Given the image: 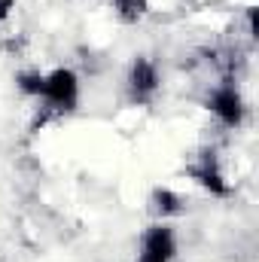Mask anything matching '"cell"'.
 <instances>
[{
  "mask_svg": "<svg viewBox=\"0 0 259 262\" xmlns=\"http://www.w3.org/2000/svg\"><path fill=\"white\" fill-rule=\"evenodd\" d=\"M40 98H43L46 110L70 113L79 104V79H76V73L67 70V67H58L49 76H43V95Z\"/></svg>",
  "mask_w": 259,
  "mask_h": 262,
  "instance_id": "cell-1",
  "label": "cell"
},
{
  "mask_svg": "<svg viewBox=\"0 0 259 262\" xmlns=\"http://www.w3.org/2000/svg\"><path fill=\"white\" fill-rule=\"evenodd\" d=\"M207 107L229 128L241 125V119H244V101H241V95H238V89L232 82H217L210 89V95H207Z\"/></svg>",
  "mask_w": 259,
  "mask_h": 262,
  "instance_id": "cell-2",
  "label": "cell"
},
{
  "mask_svg": "<svg viewBox=\"0 0 259 262\" xmlns=\"http://www.w3.org/2000/svg\"><path fill=\"white\" fill-rule=\"evenodd\" d=\"M177 256V238L174 232L159 223V226H149L143 241H140V253H137V262H171Z\"/></svg>",
  "mask_w": 259,
  "mask_h": 262,
  "instance_id": "cell-3",
  "label": "cell"
},
{
  "mask_svg": "<svg viewBox=\"0 0 259 262\" xmlns=\"http://www.w3.org/2000/svg\"><path fill=\"white\" fill-rule=\"evenodd\" d=\"M189 177L198 186H204L207 192H213V195H229V183L223 177V168H220V159H217L213 149L198 152L189 162Z\"/></svg>",
  "mask_w": 259,
  "mask_h": 262,
  "instance_id": "cell-4",
  "label": "cell"
},
{
  "mask_svg": "<svg viewBox=\"0 0 259 262\" xmlns=\"http://www.w3.org/2000/svg\"><path fill=\"white\" fill-rule=\"evenodd\" d=\"M128 92H131V101L143 104L149 101L156 92H159V67L153 64L149 58H137L128 70Z\"/></svg>",
  "mask_w": 259,
  "mask_h": 262,
  "instance_id": "cell-5",
  "label": "cell"
},
{
  "mask_svg": "<svg viewBox=\"0 0 259 262\" xmlns=\"http://www.w3.org/2000/svg\"><path fill=\"white\" fill-rule=\"evenodd\" d=\"M149 210H153V216H159V220L180 216V213H183V198L177 195V192H171V189H156L153 198H149Z\"/></svg>",
  "mask_w": 259,
  "mask_h": 262,
  "instance_id": "cell-6",
  "label": "cell"
},
{
  "mask_svg": "<svg viewBox=\"0 0 259 262\" xmlns=\"http://www.w3.org/2000/svg\"><path fill=\"white\" fill-rule=\"evenodd\" d=\"M110 6L122 21H140L146 15V0H110Z\"/></svg>",
  "mask_w": 259,
  "mask_h": 262,
  "instance_id": "cell-7",
  "label": "cell"
},
{
  "mask_svg": "<svg viewBox=\"0 0 259 262\" xmlns=\"http://www.w3.org/2000/svg\"><path fill=\"white\" fill-rule=\"evenodd\" d=\"M18 89L25 92V95H34V98H40L43 95V73L40 70H25V73H18Z\"/></svg>",
  "mask_w": 259,
  "mask_h": 262,
  "instance_id": "cell-8",
  "label": "cell"
},
{
  "mask_svg": "<svg viewBox=\"0 0 259 262\" xmlns=\"http://www.w3.org/2000/svg\"><path fill=\"white\" fill-rule=\"evenodd\" d=\"M12 6H15V0H0V21L12 12Z\"/></svg>",
  "mask_w": 259,
  "mask_h": 262,
  "instance_id": "cell-9",
  "label": "cell"
}]
</instances>
